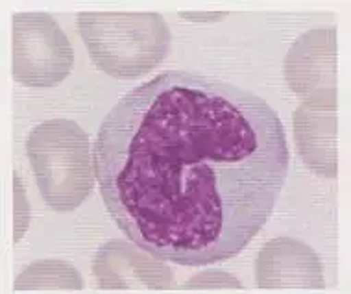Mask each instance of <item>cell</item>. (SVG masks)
<instances>
[{
    "label": "cell",
    "instance_id": "6da1fadb",
    "mask_svg": "<svg viewBox=\"0 0 351 294\" xmlns=\"http://www.w3.org/2000/svg\"><path fill=\"white\" fill-rule=\"evenodd\" d=\"M95 174L113 223L152 256L206 267L265 228L291 154L265 98L167 71L122 96L98 128Z\"/></svg>",
    "mask_w": 351,
    "mask_h": 294
},
{
    "label": "cell",
    "instance_id": "7a4b0ae2",
    "mask_svg": "<svg viewBox=\"0 0 351 294\" xmlns=\"http://www.w3.org/2000/svg\"><path fill=\"white\" fill-rule=\"evenodd\" d=\"M78 30L95 65L119 80L158 69L172 39L169 24L156 12H82Z\"/></svg>",
    "mask_w": 351,
    "mask_h": 294
},
{
    "label": "cell",
    "instance_id": "3957f363",
    "mask_svg": "<svg viewBox=\"0 0 351 294\" xmlns=\"http://www.w3.org/2000/svg\"><path fill=\"white\" fill-rule=\"evenodd\" d=\"M26 154L43 200L58 213L84 204L95 185V159L89 137L69 119L37 124L26 139Z\"/></svg>",
    "mask_w": 351,
    "mask_h": 294
},
{
    "label": "cell",
    "instance_id": "277c9868",
    "mask_svg": "<svg viewBox=\"0 0 351 294\" xmlns=\"http://www.w3.org/2000/svg\"><path fill=\"white\" fill-rule=\"evenodd\" d=\"M12 26V74L19 84L50 89L67 78L74 65V50L52 15L15 13Z\"/></svg>",
    "mask_w": 351,
    "mask_h": 294
},
{
    "label": "cell",
    "instance_id": "5b68a950",
    "mask_svg": "<svg viewBox=\"0 0 351 294\" xmlns=\"http://www.w3.org/2000/svg\"><path fill=\"white\" fill-rule=\"evenodd\" d=\"M93 276L100 291H169L172 271L134 240L113 239L98 248Z\"/></svg>",
    "mask_w": 351,
    "mask_h": 294
},
{
    "label": "cell",
    "instance_id": "8992f818",
    "mask_svg": "<svg viewBox=\"0 0 351 294\" xmlns=\"http://www.w3.org/2000/svg\"><path fill=\"white\" fill-rule=\"evenodd\" d=\"M285 78L303 100L337 98V28L318 26L298 37L285 58Z\"/></svg>",
    "mask_w": 351,
    "mask_h": 294
},
{
    "label": "cell",
    "instance_id": "52a82bcc",
    "mask_svg": "<svg viewBox=\"0 0 351 294\" xmlns=\"http://www.w3.org/2000/svg\"><path fill=\"white\" fill-rule=\"evenodd\" d=\"M255 283L259 289L322 291L326 287L324 264L307 242L276 237L261 248L255 259Z\"/></svg>",
    "mask_w": 351,
    "mask_h": 294
},
{
    "label": "cell",
    "instance_id": "ba28073f",
    "mask_svg": "<svg viewBox=\"0 0 351 294\" xmlns=\"http://www.w3.org/2000/svg\"><path fill=\"white\" fill-rule=\"evenodd\" d=\"M303 163L322 178L337 176V98L303 100L292 117Z\"/></svg>",
    "mask_w": 351,
    "mask_h": 294
},
{
    "label": "cell",
    "instance_id": "9c48e42d",
    "mask_svg": "<svg viewBox=\"0 0 351 294\" xmlns=\"http://www.w3.org/2000/svg\"><path fill=\"white\" fill-rule=\"evenodd\" d=\"M84 289V280L73 264L63 259H37L21 272L15 282L17 293L36 291H67L78 293Z\"/></svg>",
    "mask_w": 351,
    "mask_h": 294
},
{
    "label": "cell",
    "instance_id": "30bf717a",
    "mask_svg": "<svg viewBox=\"0 0 351 294\" xmlns=\"http://www.w3.org/2000/svg\"><path fill=\"white\" fill-rule=\"evenodd\" d=\"M243 283L224 271H204L193 276L182 291H241Z\"/></svg>",
    "mask_w": 351,
    "mask_h": 294
},
{
    "label": "cell",
    "instance_id": "8fae6325",
    "mask_svg": "<svg viewBox=\"0 0 351 294\" xmlns=\"http://www.w3.org/2000/svg\"><path fill=\"white\" fill-rule=\"evenodd\" d=\"M30 226V204L19 172H13V242H19Z\"/></svg>",
    "mask_w": 351,
    "mask_h": 294
},
{
    "label": "cell",
    "instance_id": "7c38bea8",
    "mask_svg": "<svg viewBox=\"0 0 351 294\" xmlns=\"http://www.w3.org/2000/svg\"><path fill=\"white\" fill-rule=\"evenodd\" d=\"M228 13L226 12H215V13H202V12H182V17L193 23H218L222 21Z\"/></svg>",
    "mask_w": 351,
    "mask_h": 294
}]
</instances>
